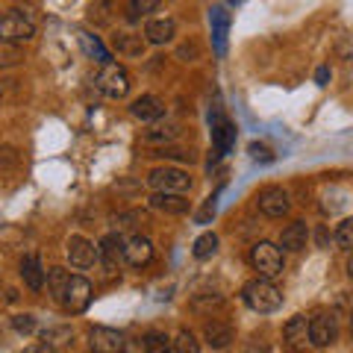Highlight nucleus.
Segmentation results:
<instances>
[{
  "label": "nucleus",
  "mask_w": 353,
  "mask_h": 353,
  "mask_svg": "<svg viewBox=\"0 0 353 353\" xmlns=\"http://www.w3.org/2000/svg\"><path fill=\"white\" fill-rule=\"evenodd\" d=\"M256 203L268 218H283L285 212H289V206H292L289 192L280 189V185H268V189H262L259 197H256Z\"/></svg>",
  "instance_id": "9d476101"
},
{
  "label": "nucleus",
  "mask_w": 353,
  "mask_h": 353,
  "mask_svg": "<svg viewBox=\"0 0 353 353\" xmlns=\"http://www.w3.org/2000/svg\"><path fill=\"white\" fill-rule=\"evenodd\" d=\"M150 209H159L165 215H185L189 212V201L183 194H171V192H153L150 194Z\"/></svg>",
  "instance_id": "dca6fc26"
},
{
  "label": "nucleus",
  "mask_w": 353,
  "mask_h": 353,
  "mask_svg": "<svg viewBox=\"0 0 353 353\" xmlns=\"http://www.w3.org/2000/svg\"><path fill=\"white\" fill-rule=\"evenodd\" d=\"M283 339H285V347L292 353H303L309 345V321L303 315L289 318V324L283 327Z\"/></svg>",
  "instance_id": "ddd939ff"
},
{
  "label": "nucleus",
  "mask_w": 353,
  "mask_h": 353,
  "mask_svg": "<svg viewBox=\"0 0 353 353\" xmlns=\"http://www.w3.org/2000/svg\"><path fill=\"white\" fill-rule=\"evenodd\" d=\"M306 241H309V227L303 224V221H294V224H289L283 230V236H280V248L283 250H303L306 248Z\"/></svg>",
  "instance_id": "a211bd4d"
},
{
  "label": "nucleus",
  "mask_w": 353,
  "mask_h": 353,
  "mask_svg": "<svg viewBox=\"0 0 353 353\" xmlns=\"http://www.w3.org/2000/svg\"><path fill=\"white\" fill-rule=\"evenodd\" d=\"M209 121H212V141H215L218 157H227L236 145V124L230 118H224V112H221L218 106H215V112L209 115Z\"/></svg>",
  "instance_id": "0eeeda50"
},
{
  "label": "nucleus",
  "mask_w": 353,
  "mask_h": 353,
  "mask_svg": "<svg viewBox=\"0 0 353 353\" xmlns=\"http://www.w3.org/2000/svg\"><path fill=\"white\" fill-rule=\"evenodd\" d=\"M97 88L106 94V97H115V101H121V97H127L130 92V74L124 65L118 62H106L101 74H97Z\"/></svg>",
  "instance_id": "39448f33"
},
{
  "label": "nucleus",
  "mask_w": 353,
  "mask_h": 353,
  "mask_svg": "<svg viewBox=\"0 0 353 353\" xmlns=\"http://www.w3.org/2000/svg\"><path fill=\"white\" fill-rule=\"evenodd\" d=\"M44 274H48V271L41 268V259L36 256V253H30V256H24V259H21V277H24L27 289L39 292L41 285H44Z\"/></svg>",
  "instance_id": "6ab92c4d"
},
{
  "label": "nucleus",
  "mask_w": 353,
  "mask_h": 353,
  "mask_svg": "<svg viewBox=\"0 0 353 353\" xmlns=\"http://www.w3.org/2000/svg\"><path fill=\"white\" fill-rule=\"evenodd\" d=\"M171 139H176V127L174 124H168V127H153V130L145 132V141H171Z\"/></svg>",
  "instance_id": "473e14b6"
},
{
  "label": "nucleus",
  "mask_w": 353,
  "mask_h": 353,
  "mask_svg": "<svg viewBox=\"0 0 353 353\" xmlns=\"http://www.w3.org/2000/svg\"><path fill=\"white\" fill-rule=\"evenodd\" d=\"M203 336H206V341L212 347H227L230 341H233V330H230L227 324H221V321H209L206 327H203Z\"/></svg>",
  "instance_id": "4be33fe9"
},
{
  "label": "nucleus",
  "mask_w": 353,
  "mask_h": 353,
  "mask_svg": "<svg viewBox=\"0 0 353 353\" xmlns=\"http://www.w3.org/2000/svg\"><path fill=\"white\" fill-rule=\"evenodd\" d=\"M97 259H101L106 274H115L121 259H124V239H121L118 233H109L101 245H97Z\"/></svg>",
  "instance_id": "9b49d317"
},
{
  "label": "nucleus",
  "mask_w": 353,
  "mask_h": 353,
  "mask_svg": "<svg viewBox=\"0 0 353 353\" xmlns=\"http://www.w3.org/2000/svg\"><path fill=\"white\" fill-rule=\"evenodd\" d=\"M24 62V50L21 44H9V41H0V68H12V65Z\"/></svg>",
  "instance_id": "a878e982"
},
{
  "label": "nucleus",
  "mask_w": 353,
  "mask_h": 353,
  "mask_svg": "<svg viewBox=\"0 0 353 353\" xmlns=\"http://www.w3.org/2000/svg\"><path fill=\"white\" fill-rule=\"evenodd\" d=\"M77 39H80V44H83V50H85L88 59H94V62H101V65L109 62V50L103 48V41L97 39V36H92L88 30H80V32H77Z\"/></svg>",
  "instance_id": "412c9836"
},
{
  "label": "nucleus",
  "mask_w": 353,
  "mask_h": 353,
  "mask_svg": "<svg viewBox=\"0 0 353 353\" xmlns=\"http://www.w3.org/2000/svg\"><path fill=\"white\" fill-rule=\"evenodd\" d=\"M241 353H271V347H268V341H262V339H250Z\"/></svg>",
  "instance_id": "c9c22d12"
},
{
  "label": "nucleus",
  "mask_w": 353,
  "mask_h": 353,
  "mask_svg": "<svg viewBox=\"0 0 353 353\" xmlns=\"http://www.w3.org/2000/svg\"><path fill=\"white\" fill-rule=\"evenodd\" d=\"M44 280H48V292H50V297L59 303V301H62L65 285H68V280H71V274L65 271V268H50L48 274H44Z\"/></svg>",
  "instance_id": "b1692460"
},
{
  "label": "nucleus",
  "mask_w": 353,
  "mask_h": 353,
  "mask_svg": "<svg viewBox=\"0 0 353 353\" xmlns=\"http://www.w3.org/2000/svg\"><path fill=\"white\" fill-rule=\"evenodd\" d=\"M248 150H250V159H253V162H271V159H274L271 148H268V145H259V141H253Z\"/></svg>",
  "instance_id": "72a5a7b5"
},
{
  "label": "nucleus",
  "mask_w": 353,
  "mask_h": 353,
  "mask_svg": "<svg viewBox=\"0 0 353 353\" xmlns=\"http://www.w3.org/2000/svg\"><path fill=\"white\" fill-rule=\"evenodd\" d=\"M215 250H218V236L215 233H203V236H197L194 241V259H209V256H215Z\"/></svg>",
  "instance_id": "393cba45"
},
{
  "label": "nucleus",
  "mask_w": 353,
  "mask_h": 353,
  "mask_svg": "<svg viewBox=\"0 0 353 353\" xmlns=\"http://www.w3.org/2000/svg\"><path fill=\"white\" fill-rule=\"evenodd\" d=\"M230 3H241V0H230Z\"/></svg>",
  "instance_id": "ea45409f"
},
{
  "label": "nucleus",
  "mask_w": 353,
  "mask_h": 353,
  "mask_svg": "<svg viewBox=\"0 0 353 353\" xmlns=\"http://www.w3.org/2000/svg\"><path fill=\"white\" fill-rule=\"evenodd\" d=\"M109 9H112V0H94V3L88 6V21H94V24H109V21H112Z\"/></svg>",
  "instance_id": "c85d7f7f"
},
{
  "label": "nucleus",
  "mask_w": 353,
  "mask_h": 353,
  "mask_svg": "<svg viewBox=\"0 0 353 353\" xmlns=\"http://www.w3.org/2000/svg\"><path fill=\"white\" fill-rule=\"evenodd\" d=\"M115 50L124 53V57H141V50H145V39L141 36H132V32H118L112 39Z\"/></svg>",
  "instance_id": "5701e85b"
},
{
  "label": "nucleus",
  "mask_w": 353,
  "mask_h": 353,
  "mask_svg": "<svg viewBox=\"0 0 353 353\" xmlns=\"http://www.w3.org/2000/svg\"><path fill=\"white\" fill-rule=\"evenodd\" d=\"M148 185L153 192H171V194H185L192 189V176L183 168H171V165H162V168H153L148 174Z\"/></svg>",
  "instance_id": "7ed1b4c3"
},
{
  "label": "nucleus",
  "mask_w": 353,
  "mask_h": 353,
  "mask_svg": "<svg viewBox=\"0 0 353 353\" xmlns=\"http://www.w3.org/2000/svg\"><path fill=\"white\" fill-rule=\"evenodd\" d=\"M68 262L74 265V268H92V265L97 262V248L88 239L74 236L68 241Z\"/></svg>",
  "instance_id": "4468645a"
},
{
  "label": "nucleus",
  "mask_w": 353,
  "mask_h": 353,
  "mask_svg": "<svg viewBox=\"0 0 353 353\" xmlns=\"http://www.w3.org/2000/svg\"><path fill=\"white\" fill-rule=\"evenodd\" d=\"M130 112H132V118H139V121H159L165 115V103L159 101L157 94H141V97H136V101L130 103Z\"/></svg>",
  "instance_id": "2eb2a0df"
},
{
  "label": "nucleus",
  "mask_w": 353,
  "mask_h": 353,
  "mask_svg": "<svg viewBox=\"0 0 353 353\" xmlns=\"http://www.w3.org/2000/svg\"><path fill=\"white\" fill-rule=\"evenodd\" d=\"M250 265L262 280H277L285 268L283 250L277 245H271V241H256V245L250 248Z\"/></svg>",
  "instance_id": "f03ea898"
},
{
  "label": "nucleus",
  "mask_w": 353,
  "mask_h": 353,
  "mask_svg": "<svg viewBox=\"0 0 353 353\" xmlns=\"http://www.w3.org/2000/svg\"><path fill=\"white\" fill-rule=\"evenodd\" d=\"M209 24H212V39H215V50L218 57L227 53V32H230V12L224 6H215L209 12Z\"/></svg>",
  "instance_id": "f3484780"
},
{
  "label": "nucleus",
  "mask_w": 353,
  "mask_h": 353,
  "mask_svg": "<svg viewBox=\"0 0 353 353\" xmlns=\"http://www.w3.org/2000/svg\"><path fill=\"white\" fill-rule=\"evenodd\" d=\"M153 259V245L148 236H130L124 241V262L132 265V268H145V265Z\"/></svg>",
  "instance_id": "f8f14e48"
},
{
  "label": "nucleus",
  "mask_w": 353,
  "mask_h": 353,
  "mask_svg": "<svg viewBox=\"0 0 353 353\" xmlns=\"http://www.w3.org/2000/svg\"><path fill=\"white\" fill-rule=\"evenodd\" d=\"M12 324H15L18 333H32V330H36V318L32 315H18Z\"/></svg>",
  "instance_id": "f704fd0d"
},
{
  "label": "nucleus",
  "mask_w": 353,
  "mask_h": 353,
  "mask_svg": "<svg viewBox=\"0 0 353 353\" xmlns=\"http://www.w3.org/2000/svg\"><path fill=\"white\" fill-rule=\"evenodd\" d=\"M88 301H92V283H88L85 277H74L71 274V280H68V285H65L59 303L68 309V312H83V309L88 306Z\"/></svg>",
  "instance_id": "6e6552de"
},
{
  "label": "nucleus",
  "mask_w": 353,
  "mask_h": 353,
  "mask_svg": "<svg viewBox=\"0 0 353 353\" xmlns=\"http://www.w3.org/2000/svg\"><path fill=\"white\" fill-rule=\"evenodd\" d=\"M141 347L145 353H171V339L165 333H148L141 339Z\"/></svg>",
  "instance_id": "bb28decb"
},
{
  "label": "nucleus",
  "mask_w": 353,
  "mask_h": 353,
  "mask_svg": "<svg viewBox=\"0 0 353 353\" xmlns=\"http://www.w3.org/2000/svg\"><path fill=\"white\" fill-rule=\"evenodd\" d=\"M24 353H57V350L48 347V345H36V347H30V350H24Z\"/></svg>",
  "instance_id": "4c0bfd02"
},
{
  "label": "nucleus",
  "mask_w": 353,
  "mask_h": 353,
  "mask_svg": "<svg viewBox=\"0 0 353 353\" xmlns=\"http://www.w3.org/2000/svg\"><path fill=\"white\" fill-rule=\"evenodd\" d=\"M309 321V345L312 347H330L339 339V318L333 312H315Z\"/></svg>",
  "instance_id": "423d86ee"
},
{
  "label": "nucleus",
  "mask_w": 353,
  "mask_h": 353,
  "mask_svg": "<svg viewBox=\"0 0 353 353\" xmlns=\"http://www.w3.org/2000/svg\"><path fill=\"white\" fill-rule=\"evenodd\" d=\"M327 77H330V71H327V68H321V71H318V77H315V80H318V85H327Z\"/></svg>",
  "instance_id": "58836bf2"
},
{
  "label": "nucleus",
  "mask_w": 353,
  "mask_h": 353,
  "mask_svg": "<svg viewBox=\"0 0 353 353\" xmlns=\"http://www.w3.org/2000/svg\"><path fill=\"white\" fill-rule=\"evenodd\" d=\"M241 297H245L248 309H253V312H259V315H271L283 306V292L274 285V280H262V277L250 280L245 289H241Z\"/></svg>",
  "instance_id": "f257e3e1"
},
{
  "label": "nucleus",
  "mask_w": 353,
  "mask_h": 353,
  "mask_svg": "<svg viewBox=\"0 0 353 353\" xmlns=\"http://www.w3.org/2000/svg\"><path fill=\"white\" fill-rule=\"evenodd\" d=\"M159 0H127V15L130 21H139V18H145L150 15L153 9H157Z\"/></svg>",
  "instance_id": "c756f323"
},
{
  "label": "nucleus",
  "mask_w": 353,
  "mask_h": 353,
  "mask_svg": "<svg viewBox=\"0 0 353 353\" xmlns=\"http://www.w3.org/2000/svg\"><path fill=\"white\" fill-rule=\"evenodd\" d=\"M171 353H201V347H197V341L189 330H180L171 341Z\"/></svg>",
  "instance_id": "cd10ccee"
},
{
  "label": "nucleus",
  "mask_w": 353,
  "mask_h": 353,
  "mask_svg": "<svg viewBox=\"0 0 353 353\" xmlns=\"http://www.w3.org/2000/svg\"><path fill=\"white\" fill-rule=\"evenodd\" d=\"M209 215H215V197H209V201H206V206L201 209V215H197V221H201V224H206Z\"/></svg>",
  "instance_id": "e433bc0d"
},
{
  "label": "nucleus",
  "mask_w": 353,
  "mask_h": 353,
  "mask_svg": "<svg viewBox=\"0 0 353 353\" xmlns=\"http://www.w3.org/2000/svg\"><path fill=\"white\" fill-rule=\"evenodd\" d=\"M71 339H74V330L71 327H53V330L44 333L48 347H53V345H71Z\"/></svg>",
  "instance_id": "7c9ffc66"
},
{
  "label": "nucleus",
  "mask_w": 353,
  "mask_h": 353,
  "mask_svg": "<svg viewBox=\"0 0 353 353\" xmlns=\"http://www.w3.org/2000/svg\"><path fill=\"white\" fill-rule=\"evenodd\" d=\"M176 36V24L171 18H157V21H148L145 27V41L150 44H165Z\"/></svg>",
  "instance_id": "aec40b11"
},
{
  "label": "nucleus",
  "mask_w": 353,
  "mask_h": 353,
  "mask_svg": "<svg viewBox=\"0 0 353 353\" xmlns=\"http://www.w3.org/2000/svg\"><path fill=\"white\" fill-rule=\"evenodd\" d=\"M336 245L341 250H350V245H353V221L350 218H345L339 224V230H336Z\"/></svg>",
  "instance_id": "2f4dec72"
},
{
  "label": "nucleus",
  "mask_w": 353,
  "mask_h": 353,
  "mask_svg": "<svg viewBox=\"0 0 353 353\" xmlns=\"http://www.w3.org/2000/svg\"><path fill=\"white\" fill-rule=\"evenodd\" d=\"M88 347L92 353H124V336L112 327H92L88 333Z\"/></svg>",
  "instance_id": "1a4fd4ad"
},
{
  "label": "nucleus",
  "mask_w": 353,
  "mask_h": 353,
  "mask_svg": "<svg viewBox=\"0 0 353 353\" xmlns=\"http://www.w3.org/2000/svg\"><path fill=\"white\" fill-rule=\"evenodd\" d=\"M32 36H36V24L21 9H12V12H6L0 18V41L21 44V41H30Z\"/></svg>",
  "instance_id": "20e7f679"
}]
</instances>
